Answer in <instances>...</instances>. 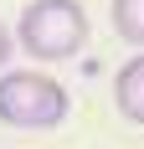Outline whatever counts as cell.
<instances>
[{"mask_svg": "<svg viewBox=\"0 0 144 149\" xmlns=\"http://www.w3.org/2000/svg\"><path fill=\"white\" fill-rule=\"evenodd\" d=\"M108 10H113L118 41H129V46L144 52V0H108Z\"/></svg>", "mask_w": 144, "mask_h": 149, "instance_id": "cell-4", "label": "cell"}, {"mask_svg": "<svg viewBox=\"0 0 144 149\" xmlns=\"http://www.w3.org/2000/svg\"><path fill=\"white\" fill-rule=\"evenodd\" d=\"M15 46L36 62H67L87 46L82 0H31L15 21Z\"/></svg>", "mask_w": 144, "mask_h": 149, "instance_id": "cell-1", "label": "cell"}, {"mask_svg": "<svg viewBox=\"0 0 144 149\" xmlns=\"http://www.w3.org/2000/svg\"><path fill=\"white\" fill-rule=\"evenodd\" d=\"M10 52H15V31L5 26V21H0V67L10 62Z\"/></svg>", "mask_w": 144, "mask_h": 149, "instance_id": "cell-5", "label": "cell"}, {"mask_svg": "<svg viewBox=\"0 0 144 149\" xmlns=\"http://www.w3.org/2000/svg\"><path fill=\"white\" fill-rule=\"evenodd\" d=\"M72 113V98L57 77L36 67L0 72V123L5 129H62Z\"/></svg>", "mask_w": 144, "mask_h": 149, "instance_id": "cell-2", "label": "cell"}, {"mask_svg": "<svg viewBox=\"0 0 144 149\" xmlns=\"http://www.w3.org/2000/svg\"><path fill=\"white\" fill-rule=\"evenodd\" d=\"M113 108L129 123H144V52L118 67V77H113Z\"/></svg>", "mask_w": 144, "mask_h": 149, "instance_id": "cell-3", "label": "cell"}]
</instances>
